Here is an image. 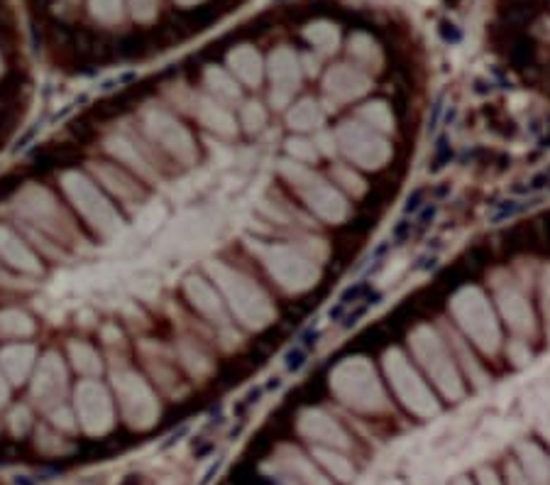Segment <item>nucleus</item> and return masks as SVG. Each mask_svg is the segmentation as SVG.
Here are the masks:
<instances>
[{"mask_svg": "<svg viewBox=\"0 0 550 485\" xmlns=\"http://www.w3.org/2000/svg\"><path fill=\"white\" fill-rule=\"evenodd\" d=\"M523 461H526V471L533 485H548L550 483V473H548V463L546 458L538 454V449L528 446L523 449Z\"/></svg>", "mask_w": 550, "mask_h": 485, "instance_id": "1", "label": "nucleus"}, {"mask_svg": "<svg viewBox=\"0 0 550 485\" xmlns=\"http://www.w3.org/2000/svg\"><path fill=\"white\" fill-rule=\"evenodd\" d=\"M320 456H323L325 466H328L330 471H333L335 476L340 478V481H350V476H352V468H350V463L345 461V458H340V456H333V454H320Z\"/></svg>", "mask_w": 550, "mask_h": 485, "instance_id": "2", "label": "nucleus"}, {"mask_svg": "<svg viewBox=\"0 0 550 485\" xmlns=\"http://www.w3.org/2000/svg\"><path fill=\"white\" fill-rule=\"evenodd\" d=\"M440 35H443V40H447V42H460V30L455 28V25H450V23H443L440 25Z\"/></svg>", "mask_w": 550, "mask_h": 485, "instance_id": "3", "label": "nucleus"}, {"mask_svg": "<svg viewBox=\"0 0 550 485\" xmlns=\"http://www.w3.org/2000/svg\"><path fill=\"white\" fill-rule=\"evenodd\" d=\"M509 485H533V483H528V478H523L516 468H509Z\"/></svg>", "mask_w": 550, "mask_h": 485, "instance_id": "4", "label": "nucleus"}, {"mask_svg": "<svg viewBox=\"0 0 550 485\" xmlns=\"http://www.w3.org/2000/svg\"><path fill=\"white\" fill-rule=\"evenodd\" d=\"M482 485H499V481L492 471H482Z\"/></svg>", "mask_w": 550, "mask_h": 485, "instance_id": "5", "label": "nucleus"}, {"mask_svg": "<svg viewBox=\"0 0 550 485\" xmlns=\"http://www.w3.org/2000/svg\"><path fill=\"white\" fill-rule=\"evenodd\" d=\"M301 358H303L301 350H296V353H291V355H289V367H298V365H301Z\"/></svg>", "mask_w": 550, "mask_h": 485, "instance_id": "6", "label": "nucleus"}, {"mask_svg": "<svg viewBox=\"0 0 550 485\" xmlns=\"http://www.w3.org/2000/svg\"><path fill=\"white\" fill-rule=\"evenodd\" d=\"M419 201H421V191H416L414 199H409V206H406V211H416V209H419Z\"/></svg>", "mask_w": 550, "mask_h": 485, "instance_id": "7", "label": "nucleus"}, {"mask_svg": "<svg viewBox=\"0 0 550 485\" xmlns=\"http://www.w3.org/2000/svg\"><path fill=\"white\" fill-rule=\"evenodd\" d=\"M514 3H521V5H531V3H536V0H514Z\"/></svg>", "mask_w": 550, "mask_h": 485, "instance_id": "8", "label": "nucleus"}, {"mask_svg": "<svg viewBox=\"0 0 550 485\" xmlns=\"http://www.w3.org/2000/svg\"><path fill=\"white\" fill-rule=\"evenodd\" d=\"M455 485H469V483H467V481H457Z\"/></svg>", "mask_w": 550, "mask_h": 485, "instance_id": "9", "label": "nucleus"}, {"mask_svg": "<svg viewBox=\"0 0 550 485\" xmlns=\"http://www.w3.org/2000/svg\"><path fill=\"white\" fill-rule=\"evenodd\" d=\"M447 3H457V0H447Z\"/></svg>", "mask_w": 550, "mask_h": 485, "instance_id": "10", "label": "nucleus"}]
</instances>
